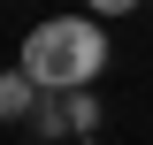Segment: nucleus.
I'll return each mask as SVG.
<instances>
[{
	"mask_svg": "<svg viewBox=\"0 0 153 145\" xmlns=\"http://www.w3.org/2000/svg\"><path fill=\"white\" fill-rule=\"evenodd\" d=\"M16 69L31 76L38 92H92V76L107 69V31H100L92 16H46L23 38Z\"/></svg>",
	"mask_w": 153,
	"mask_h": 145,
	"instance_id": "obj_1",
	"label": "nucleus"
},
{
	"mask_svg": "<svg viewBox=\"0 0 153 145\" xmlns=\"http://www.w3.org/2000/svg\"><path fill=\"white\" fill-rule=\"evenodd\" d=\"M38 115V84L23 69H0V122H31Z\"/></svg>",
	"mask_w": 153,
	"mask_h": 145,
	"instance_id": "obj_2",
	"label": "nucleus"
},
{
	"mask_svg": "<svg viewBox=\"0 0 153 145\" xmlns=\"http://www.w3.org/2000/svg\"><path fill=\"white\" fill-rule=\"evenodd\" d=\"M92 16H123V8H138V0H84Z\"/></svg>",
	"mask_w": 153,
	"mask_h": 145,
	"instance_id": "obj_3",
	"label": "nucleus"
},
{
	"mask_svg": "<svg viewBox=\"0 0 153 145\" xmlns=\"http://www.w3.org/2000/svg\"><path fill=\"white\" fill-rule=\"evenodd\" d=\"M76 145H92V138H76Z\"/></svg>",
	"mask_w": 153,
	"mask_h": 145,
	"instance_id": "obj_4",
	"label": "nucleus"
}]
</instances>
